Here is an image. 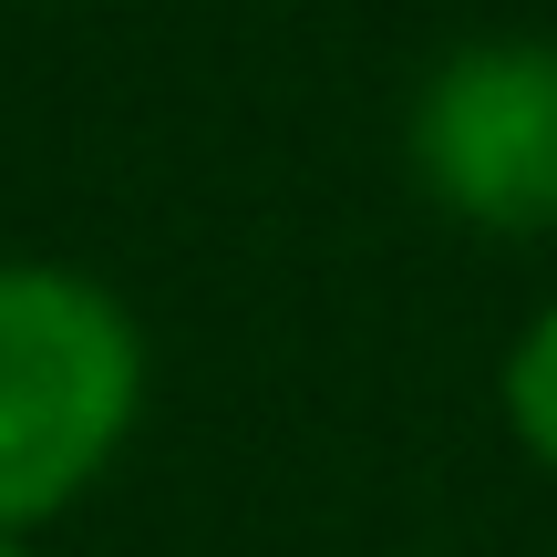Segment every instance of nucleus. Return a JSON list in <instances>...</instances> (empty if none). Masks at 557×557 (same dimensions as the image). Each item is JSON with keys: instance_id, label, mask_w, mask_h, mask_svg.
<instances>
[{"instance_id": "20e7f679", "label": "nucleus", "mask_w": 557, "mask_h": 557, "mask_svg": "<svg viewBox=\"0 0 557 557\" xmlns=\"http://www.w3.org/2000/svg\"><path fill=\"white\" fill-rule=\"evenodd\" d=\"M0 557H32V537H0Z\"/></svg>"}, {"instance_id": "7ed1b4c3", "label": "nucleus", "mask_w": 557, "mask_h": 557, "mask_svg": "<svg viewBox=\"0 0 557 557\" xmlns=\"http://www.w3.org/2000/svg\"><path fill=\"white\" fill-rule=\"evenodd\" d=\"M496 403H506V434L557 475V299L506 341V372H496Z\"/></svg>"}, {"instance_id": "f03ea898", "label": "nucleus", "mask_w": 557, "mask_h": 557, "mask_svg": "<svg viewBox=\"0 0 557 557\" xmlns=\"http://www.w3.org/2000/svg\"><path fill=\"white\" fill-rule=\"evenodd\" d=\"M413 186L465 227H557V41H465L423 73L403 124Z\"/></svg>"}, {"instance_id": "f257e3e1", "label": "nucleus", "mask_w": 557, "mask_h": 557, "mask_svg": "<svg viewBox=\"0 0 557 557\" xmlns=\"http://www.w3.org/2000/svg\"><path fill=\"white\" fill-rule=\"evenodd\" d=\"M145 413V331L103 278L0 259V537L52 527Z\"/></svg>"}]
</instances>
